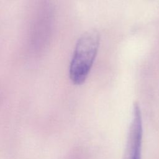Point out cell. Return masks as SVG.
I'll use <instances>...</instances> for the list:
<instances>
[{"instance_id": "1", "label": "cell", "mask_w": 159, "mask_h": 159, "mask_svg": "<svg viewBox=\"0 0 159 159\" xmlns=\"http://www.w3.org/2000/svg\"><path fill=\"white\" fill-rule=\"evenodd\" d=\"M100 36L95 29L84 32L78 39L70 66V78L75 84L86 80L96 57Z\"/></svg>"}, {"instance_id": "2", "label": "cell", "mask_w": 159, "mask_h": 159, "mask_svg": "<svg viewBox=\"0 0 159 159\" xmlns=\"http://www.w3.org/2000/svg\"><path fill=\"white\" fill-rule=\"evenodd\" d=\"M142 132L141 112L139 104L135 102L123 159H141Z\"/></svg>"}]
</instances>
